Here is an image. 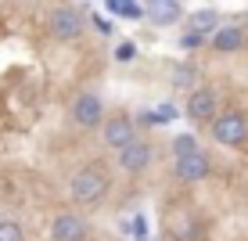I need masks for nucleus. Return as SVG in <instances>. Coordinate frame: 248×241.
Wrapping results in <instances>:
<instances>
[{"instance_id":"obj_1","label":"nucleus","mask_w":248,"mask_h":241,"mask_svg":"<svg viewBox=\"0 0 248 241\" xmlns=\"http://www.w3.org/2000/svg\"><path fill=\"white\" fill-rule=\"evenodd\" d=\"M108 187L112 184H108V177L97 166H83L79 173H72V180H68V198H72L76 209L93 212L108 202Z\"/></svg>"},{"instance_id":"obj_2","label":"nucleus","mask_w":248,"mask_h":241,"mask_svg":"<svg viewBox=\"0 0 248 241\" xmlns=\"http://www.w3.org/2000/svg\"><path fill=\"white\" fill-rule=\"evenodd\" d=\"M44 29L54 44H76L87 32V22H83V11L72 4H50L44 11Z\"/></svg>"},{"instance_id":"obj_3","label":"nucleus","mask_w":248,"mask_h":241,"mask_svg":"<svg viewBox=\"0 0 248 241\" xmlns=\"http://www.w3.org/2000/svg\"><path fill=\"white\" fill-rule=\"evenodd\" d=\"M209 137H212V144H219V148L245 151V144H248V115L237 112V108L216 112V119L209 123Z\"/></svg>"},{"instance_id":"obj_4","label":"nucleus","mask_w":248,"mask_h":241,"mask_svg":"<svg viewBox=\"0 0 248 241\" xmlns=\"http://www.w3.org/2000/svg\"><path fill=\"white\" fill-rule=\"evenodd\" d=\"M97 130H101V144H105L108 151H119V148H126L133 137H140V133H137L140 126H137V119H133L126 108H119V112H112V115H105Z\"/></svg>"},{"instance_id":"obj_5","label":"nucleus","mask_w":248,"mask_h":241,"mask_svg":"<svg viewBox=\"0 0 248 241\" xmlns=\"http://www.w3.org/2000/svg\"><path fill=\"white\" fill-rule=\"evenodd\" d=\"M105 115H108L105 97H101L97 90H79L72 97V105H68V119H72L76 130H97Z\"/></svg>"},{"instance_id":"obj_6","label":"nucleus","mask_w":248,"mask_h":241,"mask_svg":"<svg viewBox=\"0 0 248 241\" xmlns=\"http://www.w3.org/2000/svg\"><path fill=\"white\" fill-rule=\"evenodd\" d=\"M219 112V90L209 87V83H198V87H191V94H187V105H184V115L191 119L194 126H209L212 119H216Z\"/></svg>"},{"instance_id":"obj_7","label":"nucleus","mask_w":248,"mask_h":241,"mask_svg":"<svg viewBox=\"0 0 248 241\" xmlns=\"http://www.w3.org/2000/svg\"><path fill=\"white\" fill-rule=\"evenodd\" d=\"M119 169H123L126 177H140V173H148L151 169V162H155V141H144V137H133L126 148H119Z\"/></svg>"},{"instance_id":"obj_8","label":"nucleus","mask_w":248,"mask_h":241,"mask_svg":"<svg viewBox=\"0 0 248 241\" xmlns=\"http://www.w3.org/2000/svg\"><path fill=\"white\" fill-rule=\"evenodd\" d=\"M173 177L180 180V184H205V180L212 177V155L205 151V148H198L194 155H184V159H176Z\"/></svg>"},{"instance_id":"obj_9","label":"nucleus","mask_w":248,"mask_h":241,"mask_svg":"<svg viewBox=\"0 0 248 241\" xmlns=\"http://www.w3.org/2000/svg\"><path fill=\"white\" fill-rule=\"evenodd\" d=\"M90 238V227L79 212L65 209L58 216H50V241H87Z\"/></svg>"},{"instance_id":"obj_10","label":"nucleus","mask_w":248,"mask_h":241,"mask_svg":"<svg viewBox=\"0 0 248 241\" xmlns=\"http://www.w3.org/2000/svg\"><path fill=\"white\" fill-rule=\"evenodd\" d=\"M144 15H148L151 25H158V29H166V25H176L184 15L180 0H148L144 4Z\"/></svg>"},{"instance_id":"obj_11","label":"nucleus","mask_w":248,"mask_h":241,"mask_svg":"<svg viewBox=\"0 0 248 241\" xmlns=\"http://www.w3.org/2000/svg\"><path fill=\"white\" fill-rule=\"evenodd\" d=\"M166 230L173 241H194L198 238V223H194V216L187 209H173L166 216Z\"/></svg>"},{"instance_id":"obj_12","label":"nucleus","mask_w":248,"mask_h":241,"mask_svg":"<svg viewBox=\"0 0 248 241\" xmlns=\"http://www.w3.org/2000/svg\"><path fill=\"white\" fill-rule=\"evenodd\" d=\"M245 47V29L241 25H223V29H216V36H212V50L216 54H234V50Z\"/></svg>"},{"instance_id":"obj_13","label":"nucleus","mask_w":248,"mask_h":241,"mask_svg":"<svg viewBox=\"0 0 248 241\" xmlns=\"http://www.w3.org/2000/svg\"><path fill=\"white\" fill-rule=\"evenodd\" d=\"M169 148H173V159H184V155H194L202 144H198V137H194V133H176Z\"/></svg>"},{"instance_id":"obj_14","label":"nucleus","mask_w":248,"mask_h":241,"mask_svg":"<svg viewBox=\"0 0 248 241\" xmlns=\"http://www.w3.org/2000/svg\"><path fill=\"white\" fill-rule=\"evenodd\" d=\"M0 241H25V230L15 220H0Z\"/></svg>"},{"instance_id":"obj_15","label":"nucleus","mask_w":248,"mask_h":241,"mask_svg":"<svg viewBox=\"0 0 248 241\" xmlns=\"http://www.w3.org/2000/svg\"><path fill=\"white\" fill-rule=\"evenodd\" d=\"M191 25H194L198 32H205V29H216V11H198V15L191 18Z\"/></svg>"},{"instance_id":"obj_16","label":"nucleus","mask_w":248,"mask_h":241,"mask_svg":"<svg viewBox=\"0 0 248 241\" xmlns=\"http://www.w3.org/2000/svg\"><path fill=\"white\" fill-rule=\"evenodd\" d=\"M191 83H194V68L191 65H180V68H176V76H173V87H191Z\"/></svg>"},{"instance_id":"obj_17","label":"nucleus","mask_w":248,"mask_h":241,"mask_svg":"<svg viewBox=\"0 0 248 241\" xmlns=\"http://www.w3.org/2000/svg\"><path fill=\"white\" fill-rule=\"evenodd\" d=\"M205 44V32H198V29H191V32H187V36H184V44L180 47H187V50H194V47H202Z\"/></svg>"},{"instance_id":"obj_18","label":"nucleus","mask_w":248,"mask_h":241,"mask_svg":"<svg viewBox=\"0 0 248 241\" xmlns=\"http://www.w3.org/2000/svg\"><path fill=\"white\" fill-rule=\"evenodd\" d=\"M115 54H119V58H123V62H126V58H133V47H130V44H126V47H119V50H115Z\"/></svg>"},{"instance_id":"obj_19","label":"nucleus","mask_w":248,"mask_h":241,"mask_svg":"<svg viewBox=\"0 0 248 241\" xmlns=\"http://www.w3.org/2000/svg\"><path fill=\"white\" fill-rule=\"evenodd\" d=\"M245 151H248V144H245Z\"/></svg>"}]
</instances>
